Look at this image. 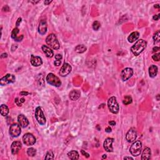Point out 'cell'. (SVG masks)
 <instances>
[{"label": "cell", "instance_id": "obj_33", "mask_svg": "<svg viewBox=\"0 0 160 160\" xmlns=\"http://www.w3.org/2000/svg\"><path fill=\"white\" fill-rule=\"evenodd\" d=\"M152 58L154 61H159L160 60V54L159 53H157V54H153L152 57Z\"/></svg>", "mask_w": 160, "mask_h": 160}, {"label": "cell", "instance_id": "obj_38", "mask_svg": "<svg viewBox=\"0 0 160 160\" xmlns=\"http://www.w3.org/2000/svg\"><path fill=\"white\" fill-rule=\"evenodd\" d=\"M21 20H22V19H21V18H18V20H17V21H16V26H18L20 25V23H21Z\"/></svg>", "mask_w": 160, "mask_h": 160}, {"label": "cell", "instance_id": "obj_37", "mask_svg": "<svg viewBox=\"0 0 160 160\" xmlns=\"http://www.w3.org/2000/svg\"><path fill=\"white\" fill-rule=\"evenodd\" d=\"M159 14H156V15H154L153 17V20H155V21H158L159 20Z\"/></svg>", "mask_w": 160, "mask_h": 160}, {"label": "cell", "instance_id": "obj_48", "mask_svg": "<svg viewBox=\"0 0 160 160\" xmlns=\"http://www.w3.org/2000/svg\"><path fill=\"white\" fill-rule=\"evenodd\" d=\"M103 159H105V158H106V155H103Z\"/></svg>", "mask_w": 160, "mask_h": 160}, {"label": "cell", "instance_id": "obj_24", "mask_svg": "<svg viewBox=\"0 0 160 160\" xmlns=\"http://www.w3.org/2000/svg\"><path fill=\"white\" fill-rule=\"evenodd\" d=\"M0 111H1V115L3 116H6L8 115V113H9V108L5 105H1Z\"/></svg>", "mask_w": 160, "mask_h": 160}, {"label": "cell", "instance_id": "obj_19", "mask_svg": "<svg viewBox=\"0 0 160 160\" xmlns=\"http://www.w3.org/2000/svg\"><path fill=\"white\" fill-rule=\"evenodd\" d=\"M80 95L81 93L80 91L76 90H72L70 93V98L72 101H76L80 98Z\"/></svg>", "mask_w": 160, "mask_h": 160}, {"label": "cell", "instance_id": "obj_40", "mask_svg": "<svg viewBox=\"0 0 160 160\" xmlns=\"http://www.w3.org/2000/svg\"><path fill=\"white\" fill-rule=\"evenodd\" d=\"M159 50V48L158 47V46H155L153 48V52H156V51H158Z\"/></svg>", "mask_w": 160, "mask_h": 160}, {"label": "cell", "instance_id": "obj_8", "mask_svg": "<svg viewBox=\"0 0 160 160\" xmlns=\"http://www.w3.org/2000/svg\"><path fill=\"white\" fill-rule=\"evenodd\" d=\"M23 141L24 144L28 146H33L36 143V138L32 134L26 133L23 137Z\"/></svg>", "mask_w": 160, "mask_h": 160}, {"label": "cell", "instance_id": "obj_6", "mask_svg": "<svg viewBox=\"0 0 160 160\" xmlns=\"http://www.w3.org/2000/svg\"><path fill=\"white\" fill-rule=\"evenodd\" d=\"M35 118L37 121L41 125H44L46 122L45 116L43 113L42 109L40 107H37L35 110Z\"/></svg>", "mask_w": 160, "mask_h": 160}, {"label": "cell", "instance_id": "obj_32", "mask_svg": "<svg viewBox=\"0 0 160 160\" xmlns=\"http://www.w3.org/2000/svg\"><path fill=\"white\" fill-rule=\"evenodd\" d=\"M101 26L100 23L98 21H95L93 24V28L95 31H98Z\"/></svg>", "mask_w": 160, "mask_h": 160}, {"label": "cell", "instance_id": "obj_27", "mask_svg": "<svg viewBox=\"0 0 160 160\" xmlns=\"http://www.w3.org/2000/svg\"><path fill=\"white\" fill-rule=\"evenodd\" d=\"M132 101H133V99H132L131 96H126L125 97V98H124L123 101V103L124 105H128L131 103Z\"/></svg>", "mask_w": 160, "mask_h": 160}, {"label": "cell", "instance_id": "obj_30", "mask_svg": "<svg viewBox=\"0 0 160 160\" xmlns=\"http://www.w3.org/2000/svg\"><path fill=\"white\" fill-rule=\"evenodd\" d=\"M54 159V154L53 151H48L46 156L44 157V159Z\"/></svg>", "mask_w": 160, "mask_h": 160}, {"label": "cell", "instance_id": "obj_2", "mask_svg": "<svg viewBox=\"0 0 160 160\" xmlns=\"http://www.w3.org/2000/svg\"><path fill=\"white\" fill-rule=\"evenodd\" d=\"M46 44L50 47L52 48L53 50H58L60 48V43L58 40L57 36L54 34H50L46 38Z\"/></svg>", "mask_w": 160, "mask_h": 160}, {"label": "cell", "instance_id": "obj_10", "mask_svg": "<svg viewBox=\"0 0 160 160\" xmlns=\"http://www.w3.org/2000/svg\"><path fill=\"white\" fill-rule=\"evenodd\" d=\"M15 81V76L11 74H7L0 80V84L1 86H5V85L13 83Z\"/></svg>", "mask_w": 160, "mask_h": 160}, {"label": "cell", "instance_id": "obj_25", "mask_svg": "<svg viewBox=\"0 0 160 160\" xmlns=\"http://www.w3.org/2000/svg\"><path fill=\"white\" fill-rule=\"evenodd\" d=\"M87 48L83 44H79L75 47V51L78 53H83L86 51Z\"/></svg>", "mask_w": 160, "mask_h": 160}, {"label": "cell", "instance_id": "obj_34", "mask_svg": "<svg viewBox=\"0 0 160 160\" xmlns=\"http://www.w3.org/2000/svg\"><path fill=\"white\" fill-rule=\"evenodd\" d=\"M81 152L82 155H83L84 156L86 157V158H89V157H90V155H89L88 153H86V151H84V150H81Z\"/></svg>", "mask_w": 160, "mask_h": 160}, {"label": "cell", "instance_id": "obj_36", "mask_svg": "<svg viewBox=\"0 0 160 160\" xmlns=\"http://www.w3.org/2000/svg\"><path fill=\"white\" fill-rule=\"evenodd\" d=\"M61 60H56V61L54 62V64L57 66H59L61 64Z\"/></svg>", "mask_w": 160, "mask_h": 160}, {"label": "cell", "instance_id": "obj_49", "mask_svg": "<svg viewBox=\"0 0 160 160\" xmlns=\"http://www.w3.org/2000/svg\"><path fill=\"white\" fill-rule=\"evenodd\" d=\"M159 95H158V96H157V100L158 101H159Z\"/></svg>", "mask_w": 160, "mask_h": 160}, {"label": "cell", "instance_id": "obj_35", "mask_svg": "<svg viewBox=\"0 0 160 160\" xmlns=\"http://www.w3.org/2000/svg\"><path fill=\"white\" fill-rule=\"evenodd\" d=\"M62 55L60 54H57L55 55V59L57 60H61L62 59Z\"/></svg>", "mask_w": 160, "mask_h": 160}, {"label": "cell", "instance_id": "obj_5", "mask_svg": "<svg viewBox=\"0 0 160 160\" xmlns=\"http://www.w3.org/2000/svg\"><path fill=\"white\" fill-rule=\"evenodd\" d=\"M46 80L48 84L55 86V87H59L61 84V82L59 78L54 75L53 73H49L46 76Z\"/></svg>", "mask_w": 160, "mask_h": 160}, {"label": "cell", "instance_id": "obj_46", "mask_svg": "<svg viewBox=\"0 0 160 160\" xmlns=\"http://www.w3.org/2000/svg\"><path fill=\"white\" fill-rule=\"evenodd\" d=\"M30 3H33V4H36V3H39L40 2V1H30Z\"/></svg>", "mask_w": 160, "mask_h": 160}, {"label": "cell", "instance_id": "obj_16", "mask_svg": "<svg viewBox=\"0 0 160 160\" xmlns=\"http://www.w3.org/2000/svg\"><path fill=\"white\" fill-rule=\"evenodd\" d=\"M47 23L45 20H41L38 26V33L41 35H44L47 32Z\"/></svg>", "mask_w": 160, "mask_h": 160}, {"label": "cell", "instance_id": "obj_41", "mask_svg": "<svg viewBox=\"0 0 160 160\" xmlns=\"http://www.w3.org/2000/svg\"><path fill=\"white\" fill-rule=\"evenodd\" d=\"M111 128L110 127H107L105 129V131H106V133H111Z\"/></svg>", "mask_w": 160, "mask_h": 160}, {"label": "cell", "instance_id": "obj_28", "mask_svg": "<svg viewBox=\"0 0 160 160\" xmlns=\"http://www.w3.org/2000/svg\"><path fill=\"white\" fill-rule=\"evenodd\" d=\"M19 32H20V30L18 28H14L13 30L12 33H11V38H12L13 39H14V40L16 41V39L18 38V37L17 36V34L19 33Z\"/></svg>", "mask_w": 160, "mask_h": 160}, {"label": "cell", "instance_id": "obj_21", "mask_svg": "<svg viewBox=\"0 0 160 160\" xmlns=\"http://www.w3.org/2000/svg\"><path fill=\"white\" fill-rule=\"evenodd\" d=\"M158 71V68L156 66L151 65L149 68V75L151 78H154L157 76Z\"/></svg>", "mask_w": 160, "mask_h": 160}, {"label": "cell", "instance_id": "obj_4", "mask_svg": "<svg viewBox=\"0 0 160 160\" xmlns=\"http://www.w3.org/2000/svg\"><path fill=\"white\" fill-rule=\"evenodd\" d=\"M131 154L133 156H138L141 154V151H142V143L140 141H134L131 146L130 147Z\"/></svg>", "mask_w": 160, "mask_h": 160}, {"label": "cell", "instance_id": "obj_22", "mask_svg": "<svg viewBox=\"0 0 160 160\" xmlns=\"http://www.w3.org/2000/svg\"><path fill=\"white\" fill-rule=\"evenodd\" d=\"M139 36V33L137 31H134L129 34V36L128 37V41L129 43H133L135 41H136Z\"/></svg>", "mask_w": 160, "mask_h": 160}, {"label": "cell", "instance_id": "obj_17", "mask_svg": "<svg viewBox=\"0 0 160 160\" xmlns=\"http://www.w3.org/2000/svg\"><path fill=\"white\" fill-rule=\"evenodd\" d=\"M30 61L33 66H40L43 64L42 59L40 57H35L34 55H31Z\"/></svg>", "mask_w": 160, "mask_h": 160}, {"label": "cell", "instance_id": "obj_9", "mask_svg": "<svg viewBox=\"0 0 160 160\" xmlns=\"http://www.w3.org/2000/svg\"><path fill=\"white\" fill-rule=\"evenodd\" d=\"M133 74V70L130 68H126L122 70L121 73V78L123 81H126L132 77Z\"/></svg>", "mask_w": 160, "mask_h": 160}, {"label": "cell", "instance_id": "obj_14", "mask_svg": "<svg viewBox=\"0 0 160 160\" xmlns=\"http://www.w3.org/2000/svg\"><path fill=\"white\" fill-rule=\"evenodd\" d=\"M21 143L20 141H14L12 144H11V153L13 155H16L19 153L20 149H21Z\"/></svg>", "mask_w": 160, "mask_h": 160}, {"label": "cell", "instance_id": "obj_45", "mask_svg": "<svg viewBox=\"0 0 160 160\" xmlns=\"http://www.w3.org/2000/svg\"><path fill=\"white\" fill-rule=\"evenodd\" d=\"M124 159H125V160H126V159H131V160H133V158H131V157L126 156V157H125V158H124Z\"/></svg>", "mask_w": 160, "mask_h": 160}, {"label": "cell", "instance_id": "obj_12", "mask_svg": "<svg viewBox=\"0 0 160 160\" xmlns=\"http://www.w3.org/2000/svg\"><path fill=\"white\" fill-rule=\"evenodd\" d=\"M72 70V67L70 64L67 63H64L62 66L61 68L60 71V75L62 77H65L71 73Z\"/></svg>", "mask_w": 160, "mask_h": 160}, {"label": "cell", "instance_id": "obj_23", "mask_svg": "<svg viewBox=\"0 0 160 160\" xmlns=\"http://www.w3.org/2000/svg\"><path fill=\"white\" fill-rule=\"evenodd\" d=\"M68 158H70V159L76 160L79 159L80 155H79V153L78 151L73 150L70 151V152L68 153Z\"/></svg>", "mask_w": 160, "mask_h": 160}, {"label": "cell", "instance_id": "obj_47", "mask_svg": "<svg viewBox=\"0 0 160 160\" xmlns=\"http://www.w3.org/2000/svg\"><path fill=\"white\" fill-rule=\"evenodd\" d=\"M154 8H159V5H155L154 6Z\"/></svg>", "mask_w": 160, "mask_h": 160}, {"label": "cell", "instance_id": "obj_20", "mask_svg": "<svg viewBox=\"0 0 160 160\" xmlns=\"http://www.w3.org/2000/svg\"><path fill=\"white\" fill-rule=\"evenodd\" d=\"M42 50L43 53L46 54V56L48 58H52L54 55V53H53V50H51V49L50 48L46 45H43L42 46Z\"/></svg>", "mask_w": 160, "mask_h": 160}, {"label": "cell", "instance_id": "obj_43", "mask_svg": "<svg viewBox=\"0 0 160 160\" xmlns=\"http://www.w3.org/2000/svg\"><path fill=\"white\" fill-rule=\"evenodd\" d=\"M7 57H8V54H7V53H3V54H1V58H6Z\"/></svg>", "mask_w": 160, "mask_h": 160}, {"label": "cell", "instance_id": "obj_7", "mask_svg": "<svg viewBox=\"0 0 160 160\" xmlns=\"http://www.w3.org/2000/svg\"><path fill=\"white\" fill-rule=\"evenodd\" d=\"M10 134L13 138H16L20 135L21 133V126L17 123H14L11 125L10 128Z\"/></svg>", "mask_w": 160, "mask_h": 160}, {"label": "cell", "instance_id": "obj_1", "mask_svg": "<svg viewBox=\"0 0 160 160\" xmlns=\"http://www.w3.org/2000/svg\"><path fill=\"white\" fill-rule=\"evenodd\" d=\"M147 43L143 40H139L135 43V44L131 48V51L135 56L139 55L146 48Z\"/></svg>", "mask_w": 160, "mask_h": 160}, {"label": "cell", "instance_id": "obj_31", "mask_svg": "<svg viewBox=\"0 0 160 160\" xmlns=\"http://www.w3.org/2000/svg\"><path fill=\"white\" fill-rule=\"evenodd\" d=\"M14 101H15V103L16 104L17 106H22V103H23L24 101H25V99H24V98H15V100H14Z\"/></svg>", "mask_w": 160, "mask_h": 160}, {"label": "cell", "instance_id": "obj_29", "mask_svg": "<svg viewBox=\"0 0 160 160\" xmlns=\"http://www.w3.org/2000/svg\"><path fill=\"white\" fill-rule=\"evenodd\" d=\"M27 154L29 156L33 157L36 155V150L34 148H30L28 149V151H27Z\"/></svg>", "mask_w": 160, "mask_h": 160}, {"label": "cell", "instance_id": "obj_18", "mask_svg": "<svg viewBox=\"0 0 160 160\" xmlns=\"http://www.w3.org/2000/svg\"><path fill=\"white\" fill-rule=\"evenodd\" d=\"M151 153L150 148L146 147V148H145V149H144L143 152L142 153V155H141V159L142 160L149 159L151 158Z\"/></svg>", "mask_w": 160, "mask_h": 160}, {"label": "cell", "instance_id": "obj_15", "mask_svg": "<svg viewBox=\"0 0 160 160\" xmlns=\"http://www.w3.org/2000/svg\"><path fill=\"white\" fill-rule=\"evenodd\" d=\"M18 124L21 126V127L25 128L28 126L29 121L27 118L22 114L20 115L18 117Z\"/></svg>", "mask_w": 160, "mask_h": 160}, {"label": "cell", "instance_id": "obj_39", "mask_svg": "<svg viewBox=\"0 0 160 160\" xmlns=\"http://www.w3.org/2000/svg\"><path fill=\"white\" fill-rule=\"evenodd\" d=\"M29 94V93H28V92H26V91H21V93H20V95H21V96H27Z\"/></svg>", "mask_w": 160, "mask_h": 160}, {"label": "cell", "instance_id": "obj_3", "mask_svg": "<svg viewBox=\"0 0 160 160\" xmlns=\"http://www.w3.org/2000/svg\"><path fill=\"white\" fill-rule=\"evenodd\" d=\"M108 106L111 112L113 114H117L119 112V106L116 97L112 96L108 101Z\"/></svg>", "mask_w": 160, "mask_h": 160}, {"label": "cell", "instance_id": "obj_11", "mask_svg": "<svg viewBox=\"0 0 160 160\" xmlns=\"http://www.w3.org/2000/svg\"><path fill=\"white\" fill-rule=\"evenodd\" d=\"M137 138V132L135 128H132L128 131L126 135V139L128 143H133L136 140Z\"/></svg>", "mask_w": 160, "mask_h": 160}, {"label": "cell", "instance_id": "obj_42", "mask_svg": "<svg viewBox=\"0 0 160 160\" xmlns=\"http://www.w3.org/2000/svg\"><path fill=\"white\" fill-rule=\"evenodd\" d=\"M109 125H111V126H115L116 125V122L114 121H109Z\"/></svg>", "mask_w": 160, "mask_h": 160}, {"label": "cell", "instance_id": "obj_13", "mask_svg": "<svg viewBox=\"0 0 160 160\" xmlns=\"http://www.w3.org/2000/svg\"><path fill=\"white\" fill-rule=\"evenodd\" d=\"M114 142V139L111 138H106L103 143V147L105 149L107 152H112L113 151V143Z\"/></svg>", "mask_w": 160, "mask_h": 160}, {"label": "cell", "instance_id": "obj_44", "mask_svg": "<svg viewBox=\"0 0 160 160\" xmlns=\"http://www.w3.org/2000/svg\"><path fill=\"white\" fill-rule=\"evenodd\" d=\"M51 2H52V1H45L44 2V5H48L49 4L51 3Z\"/></svg>", "mask_w": 160, "mask_h": 160}, {"label": "cell", "instance_id": "obj_26", "mask_svg": "<svg viewBox=\"0 0 160 160\" xmlns=\"http://www.w3.org/2000/svg\"><path fill=\"white\" fill-rule=\"evenodd\" d=\"M153 41H154V43L155 44H156V43H159L160 41V33L159 31H158L157 32H156L154 34L153 37Z\"/></svg>", "mask_w": 160, "mask_h": 160}]
</instances>
